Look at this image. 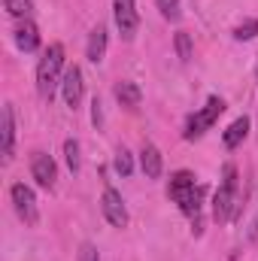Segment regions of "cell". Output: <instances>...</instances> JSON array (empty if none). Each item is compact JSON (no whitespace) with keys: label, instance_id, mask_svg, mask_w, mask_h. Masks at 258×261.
Wrapping results in <instances>:
<instances>
[{"label":"cell","instance_id":"obj_1","mask_svg":"<svg viewBox=\"0 0 258 261\" xmlns=\"http://www.w3.org/2000/svg\"><path fill=\"white\" fill-rule=\"evenodd\" d=\"M167 195L170 200L179 206V213L192 222V231L200 237V225H203V195H207V186L197 182L192 170H176L167 182Z\"/></svg>","mask_w":258,"mask_h":261},{"label":"cell","instance_id":"obj_2","mask_svg":"<svg viewBox=\"0 0 258 261\" xmlns=\"http://www.w3.org/2000/svg\"><path fill=\"white\" fill-rule=\"evenodd\" d=\"M67 52L64 43H49V49L43 52L40 64H37V91L43 100H52L55 97V88H61V79L67 73Z\"/></svg>","mask_w":258,"mask_h":261},{"label":"cell","instance_id":"obj_3","mask_svg":"<svg viewBox=\"0 0 258 261\" xmlns=\"http://www.w3.org/2000/svg\"><path fill=\"white\" fill-rule=\"evenodd\" d=\"M237 192H240V176H237V167L228 161L222 167V179H219V189L213 195V219L219 225L231 222L234 219V210H237Z\"/></svg>","mask_w":258,"mask_h":261},{"label":"cell","instance_id":"obj_4","mask_svg":"<svg viewBox=\"0 0 258 261\" xmlns=\"http://www.w3.org/2000/svg\"><path fill=\"white\" fill-rule=\"evenodd\" d=\"M225 113V100L222 97H207V103L197 110V113H192L189 119H186V128H183V137L186 140H200L207 130L213 128L216 122H219V116Z\"/></svg>","mask_w":258,"mask_h":261},{"label":"cell","instance_id":"obj_5","mask_svg":"<svg viewBox=\"0 0 258 261\" xmlns=\"http://www.w3.org/2000/svg\"><path fill=\"white\" fill-rule=\"evenodd\" d=\"M9 200H12L15 216H18L28 228H34V225L40 222L37 195H34V189H31V186H24V182H12V186H9Z\"/></svg>","mask_w":258,"mask_h":261},{"label":"cell","instance_id":"obj_6","mask_svg":"<svg viewBox=\"0 0 258 261\" xmlns=\"http://www.w3.org/2000/svg\"><path fill=\"white\" fill-rule=\"evenodd\" d=\"M100 213L104 219L113 225V228H128L131 216H128V206H125V197L122 192H116L113 186L104 189V197H100Z\"/></svg>","mask_w":258,"mask_h":261},{"label":"cell","instance_id":"obj_7","mask_svg":"<svg viewBox=\"0 0 258 261\" xmlns=\"http://www.w3.org/2000/svg\"><path fill=\"white\" fill-rule=\"evenodd\" d=\"M113 18H116V28L122 34V40L131 43L140 31V12H137V3L134 0H113Z\"/></svg>","mask_w":258,"mask_h":261},{"label":"cell","instance_id":"obj_8","mask_svg":"<svg viewBox=\"0 0 258 261\" xmlns=\"http://www.w3.org/2000/svg\"><path fill=\"white\" fill-rule=\"evenodd\" d=\"M31 176L37 179V186L40 189H55V179H58V164H55V158L52 155H46V152H34L31 155Z\"/></svg>","mask_w":258,"mask_h":261},{"label":"cell","instance_id":"obj_9","mask_svg":"<svg viewBox=\"0 0 258 261\" xmlns=\"http://www.w3.org/2000/svg\"><path fill=\"white\" fill-rule=\"evenodd\" d=\"M61 94H64V103L70 110H79L82 97H85V79H82V67H67L64 79H61Z\"/></svg>","mask_w":258,"mask_h":261},{"label":"cell","instance_id":"obj_10","mask_svg":"<svg viewBox=\"0 0 258 261\" xmlns=\"http://www.w3.org/2000/svg\"><path fill=\"white\" fill-rule=\"evenodd\" d=\"M0 137H3V161L9 164L15 158V110H12V103H3V110H0Z\"/></svg>","mask_w":258,"mask_h":261},{"label":"cell","instance_id":"obj_11","mask_svg":"<svg viewBox=\"0 0 258 261\" xmlns=\"http://www.w3.org/2000/svg\"><path fill=\"white\" fill-rule=\"evenodd\" d=\"M140 170H143L146 179H161L164 158H161V152H158L155 143H143V149H140Z\"/></svg>","mask_w":258,"mask_h":261},{"label":"cell","instance_id":"obj_12","mask_svg":"<svg viewBox=\"0 0 258 261\" xmlns=\"http://www.w3.org/2000/svg\"><path fill=\"white\" fill-rule=\"evenodd\" d=\"M15 46L21 49V52H37L40 49V28L34 24V18H21L18 24H15Z\"/></svg>","mask_w":258,"mask_h":261},{"label":"cell","instance_id":"obj_13","mask_svg":"<svg viewBox=\"0 0 258 261\" xmlns=\"http://www.w3.org/2000/svg\"><path fill=\"white\" fill-rule=\"evenodd\" d=\"M107 43H110L107 28H104V24L91 28V34H88V46H85V58H88L91 64H100V61L107 58Z\"/></svg>","mask_w":258,"mask_h":261},{"label":"cell","instance_id":"obj_14","mask_svg":"<svg viewBox=\"0 0 258 261\" xmlns=\"http://www.w3.org/2000/svg\"><path fill=\"white\" fill-rule=\"evenodd\" d=\"M113 94H116V100H119L122 107H128V110H137V107H140V100H143L140 85H137V82H131V79H119V82H116V88H113Z\"/></svg>","mask_w":258,"mask_h":261},{"label":"cell","instance_id":"obj_15","mask_svg":"<svg viewBox=\"0 0 258 261\" xmlns=\"http://www.w3.org/2000/svg\"><path fill=\"white\" fill-rule=\"evenodd\" d=\"M246 137H249V119L240 116V119H234L228 125V130L222 134V143H225V149H237V146H243Z\"/></svg>","mask_w":258,"mask_h":261},{"label":"cell","instance_id":"obj_16","mask_svg":"<svg viewBox=\"0 0 258 261\" xmlns=\"http://www.w3.org/2000/svg\"><path fill=\"white\" fill-rule=\"evenodd\" d=\"M3 6H6V12L12 15V18H31L34 15V0H3Z\"/></svg>","mask_w":258,"mask_h":261},{"label":"cell","instance_id":"obj_17","mask_svg":"<svg viewBox=\"0 0 258 261\" xmlns=\"http://www.w3.org/2000/svg\"><path fill=\"white\" fill-rule=\"evenodd\" d=\"M64 161L67 167H70V173H79V167H82V155H79V140H64Z\"/></svg>","mask_w":258,"mask_h":261},{"label":"cell","instance_id":"obj_18","mask_svg":"<svg viewBox=\"0 0 258 261\" xmlns=\"http://www.w3.org/2000/svg\"><path fill=\"white\" fill-rule=\"evenodd\" d=\"M113 167H116V173H119L122 179H128L131 173H134V158H131L128 149H119V152H116V158H113Z\"/></svg>","mask_w":258,"mask_h":261},{"label":"cell","instance_id":"obj_19","mask_svg":"<svg viewBox=\"0 0 258 261\" xmlns=\"http://www.w3.org/2000/svg\"><path fill=\"white\" fill-rule=\"evenodd\" d=\"M255 37H258V18H246L243 24H237V28H234V40H240V43L255 40Z\"/></svg>","mask_w":258,"mask_h":261},{"label":"cell","instance_id":"obj_20","mask_svg":"<svg viewBox=\"0 0 258 261\" xmlns=\"http://www.w3.org/2000/svg\"><path fill=\"white\" fill-rule=\"evenodd\" d=\"M155 6L161 9V15H164L167 21H179V18H183V6H179V0H155Z\"/></svg>","mask_w":258,"mask_h":261},{"label":"cell","instance_id":"obj_21","mask_svg":"<svg viewBox=\"0 0 258 261\" xmlns=\"http://www.w3.org/2000/svg\"><path fill=\"white\" fill-rule=\"evenodd\" d=\"M173 43H176V55H179V61H192V37H189L186 31H179Z\"/></svg>","mask_w":258,"mask_h":261},{"label":"cell","instance_id":"obj_22","mask_svg":"<svg viewBox=\"0 0 258 261\" xmlns=\"http://www.w3.org/2000/svg\"><path fill=\"white\" fill-rule=\"evenodd\" d=\"M76 261H100V255H97V246H94V243H82V246H79V255H76Z\"/></svg>","mask_w":258,"mask_h":261},{"label":"cell","instance_id":"obj_23","mask_svg":"<svg viewBox=\"0 0 258 261\" xmlns=\"http://www.w3.org/2000/svg\"><path fill=\"white\" fill-rule=\"evenodd\" d=\"M91 122H94V125H100V122H104V116H100V97H94V100H91Z\"/></svg>","mask_w":258,"mask_h":261},{"label":"cell","instance_id":"obj_24","mask_svg":"<svg viewBox=\"0 0 258 261\" xmlns=\"http://www.w3.org/2000/svg\"><path fill=\"white\" fill-rule=\"evenodd\" d=\"M255 70H258V67H255Z\"/></svg>","mask_w":258,"mask_h":261}]
</instances>
